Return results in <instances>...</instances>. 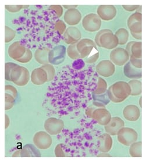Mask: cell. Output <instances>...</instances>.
Listing matches in <instances>:
<instances>
[{
    "mask_svg": "<svg viewBox=\"0 0 142 160\" xmlns=\"http://www.w3.org/2000/svg\"><path fill=\"white\" fill-rule=\"evenodd\" d=\"M131 95V88L128 83L118 81L112 84L107 90V96L110 101L119 103L124 101Z\"/></svg>",
    "mask_w": 142,
    "mask_h": 160,
    "instance_id": "6da1fadb",
    "label": "cell"
},
{
    "mask_svg": "<svg viewBox=\"0 0 142 160\" xmlns=\"http://www.w3.org/2000/svg\"><path fill=\"white\" fill-rule=\"evenodd\" d=\"M94 42L97 46L109 50L115 49L119 44L117 37L109 29L100 30L95 36Z\"/></svg>",
    "mask_w": 142,
    "mask_h": 160,
    "instance_id": "7a4b0ae2",
    "label": "cell"
},
{
    "mask_svg": "<svg viewBox=\"0 0 142 160\" xmlns=\"http://www.w3.org/2000/svg\"><path fill=\"white\" fill-rule=\"evenodd\" d=\"M77 49L80 55V58H86L85 62L88 63H93L91 53L99 52L94 42L89 38H83L76 43Z\"/></svg>",
    "mask_w": 142,
    "mask_h": 160,
    "instance_id": "3957f363",
    "label": "cell"
},
{
    "mask_svg": "<svg viewBox=\"0 0 142 160\" xmlns=\"http://www.w3.org/2000/svg\"><path fill=\"white\" fill-rule=\"evenodd\" d=\"M10 78L11 81L17 86H24L29 81V72L26 68L18 65L13 69Z\"/></svg>",
    "mask_w": 142,
    "mask_h": 160,
    "instance_id": "277c9868",
    "label": "cell"
},
{
    "mask_svg": "<svg viewBox=\"0 0 142 160\" xmlns=\"http://www.w3.org/2000/svg\"><path fill=\"white\" fill-rule=\"evenodd\" d=\"M138 139L137 132L129 127L122 128L117 134V140L119 143L125 146H130L137 142Z\"/></svg>",
    "mask_w": 142,
    "mask_h": 160,
    "instance_id": "5b68a950",
    "label": "cell"
},
{
    "mask_svg": "<svg viewBox=\"0 0 142 160\" xmlns=\"http://www.w3.org/2000/svg\"><path fill=\"white\" fill-rule=\"evenodd\" d=\"M101 19L96 13H89L82 19V26L85 30L89 32H95L100 29Z\"/></svg>",
    "mask_w": 142,
    "mask_h": 160,
    "instance_id": "8992f818",
    "label": "cell"
},
{
    "mask_svg": "<svg viewBox=\"0 0 142 160\" xmlns=\"http://www.w3.org/2000/svg\"><path fill=\"white\" fill-rule=\"evenodd\" d=\"M110 61L117 66L125 65L130 59V55L125 49L117 47L114 49L109 55Z\"/></svg>",
    "mask_w": 142,
    "mask_h": 160,
    "instance_id": "52a82bcc",
    "label": "cell"
},
{
    "mask_svg": "<svg viewBox=\"0 0 142 160\" xmlns=\"http://www.w3.org/2000/svg\"><path fill=\"white\" fill-rule=\"evenodd\" d=\"M33 143L40 150H47L50 148L53 140L51 135L45 131H40L34 135Z\"/></svg>",
    "mask_w": 142,
    "mask_h": 160,
    "instance_id": "ba28073f",
    "label": "cell"
},
{
    "mask_svg": "<svg viewBox=\"0 0 142 160\" xmlns=\"http://www.w3.org/2000/svg\"><path fill=\"white\" fill-rule=\"evenodd\" d=\"M44 127L45 131L48 134L57 135L63 131L64 128V122L60 119L51 117L46 119Z\"/></svg>",
    "mask_w": 142,
    "mask_h": 160,
    "instance_id": "9c48e42d",
    "label": "cell"
},
{
    "mask_svg": "<svg viewBox=\"0 0 142 160\" xmlns=\"http://www.w3.org/2000/svg\"><path fill=\"white\" fill-rule=\"evenodd\" d=\"M66 57V48L60 45L55 47L50 51L48 55L49 63L58 65L64 61Z\"/></svg>",
    "mask_w": 142,
    "mask_h": 160,
    "instance_id": "30bf717a",
    "label": "cell"
},
{
    "mask_svg": "<svg viewBox=\"0 0 142 160\" xmlns=\"http://www.w3.org/2000/svg\"><path fill=\"white\" fill-rule=\"evenodd\" d=\"M97 14L101 20L109 21L116 17L117 9L113 5H101L97 8Z\"/></svg>",
    "mask_w": 142,
    "mask_h": 160,
    "instance_id": "8fae6325",
    "label": "cell"
},
{
    "mask_svg": "<svg viewBox=\"0 0 142 160\" xmlns=\"http://www.w3.org/2000/svg\"><path fill=\"white\" fill-rule=\"evenodd\" d=\"M127 25L130 32L134 33H142V13L136 12L132 14L128 19Z\"/></svg>",
    "mask_w": 142,
    "mask_h": 160,
    "instance_id": "7c38bea8",
    "label": "cell"
},
{
    "mask_svg": "<svg viewBox=\"0 0 142 160\" xmlns=\"http://www.w3.org/2000/svg\"><path fill=\"white\" fill-rule=\"evenodd\" d=\"M96 71L100 76L109 78L114 74L115 67L110 60H103L97 65Z\"/></svg>",
    "mask_w": 142,
    "mask_h": 160,
    "instance_id": "4fadbf2b",
    "label": "cell"
},
{
    "mask_svg": "<svg viewBox=\"0 0 142 160\" xmlns=\"http://www.w3.org/2000/svg\"><path fill=\"white\" fill-rule=\"evenodd\" d=\"M93 118L99 124L105 126L111 119V115L109 111L105 108H99L94 109L92 115Z\"/></svg>",
    "mask_w": 142,
    "mask_h": 160,
    "instance_id": "5bb4252c",
    "label": "cell"
},
{
    "mask_svg": "<svg viewBox=\"0 0 142 160\" xmlns=\"http://www.w3.org/2000/svg\"><path fill=\"white\" fill-rule=\"evenodd\" d=\"M125 127V122L121 118L118 117H112L109 123L104 126L106 133L111 136L117 135L118 132Z\"/></svg>",
    "mask_w": 142,
    "mask_h": 160,
    "instance_id": "9a60e30c",
    "label": "cell"
},
{
    "mask_svg": "<svg viewBox=\"0 0 142 160\" xmlns=\"http://www.w3.org/2000/svg\"><path fill=\"white\" fill-rule=\"evenodd\" d=\"M82 34L79 30L74 26L67 28L63 34V40L68 44H76L81 40Z\"/></svg>",
    "mask_w": 142,
    "mask_h": 160,
    "instance_id": "2e32d148",
    "label": "cell"
},
{
    "mask_svg": "<svg viewBox=\"0 0 142 160\" xmlns=\"http://www.w3.org/2000/svg\"><path fill=\"white\" fill-rule=\"evenodd\" d=\"M27 48L20 42H15L8 48V55L12 59L18 61L25 54Z\"/></svg>",
    "mask_w": 142,
    "mask_h": 160,
    "instance_id": "e0dca14e",
    "label": "cell"
},
{
    "mask_svg": "<svg viewBox=\"0 0 142 160\" xmlns=\"http://www.w3.org/2000/svg\"><path fill=\"white\" fill-rule=\"evenodd\" d=\"M123 117L128 121L135 122L140 117V110L137 105L134 104L126 105L123 110Z\"/></svg>",
    "mask_w": 142,
    "mask_h": 160,
    "instance_id": "ac0fdd59",
    "label": "cell"
},
{
    "mask_svg": "<svg viewBox=\"0 0 142 160\" xmlns=\"http://www.w3.org/2000/svg\"><path fill=\"white\" fill-rule=\"evenodd\" d=\"M31 81L35 85L40 86L48 82V75L43 68L34 69L31 74Z\"/></svg>",
    "mask_w": 142,
    "mask_h": 160,
    "instance_id": "d6986e66",
    "label": "cell"
},
{
    "mask_svg": "<svg viewBox=\"0 0 142 160\" xmlns=\"http://www.w3.org/2000/svg\"><path fill=\"white\" fill-rule=\"evenodd\" d=\"M82 20V14L77 9L67 10L64 14V21L69 25L74 26L79 23Z\"/></svg>",
    "mask_w": 142,
    "mask_h": 160,
    "instance_id": "ffe728a7",
    "label": "cell"
},
{
    "mask_svg": "<svg viewBox=\"0 0 142 160\" xmlns=\"http://www.w3.org/2000/svg\"><path fill=\"white\" fill-rule=\"evenodd\" d=\"M113 139L111 135L104 133L101 135L98 139V148L99 150L103 153L109 152L113 147Z\"/></svg>",
    "mask_w": 142,
    "mask_h": 160,
    "instance_id": "44dd1931",
    "label": "cell"
},
{
    "mask_svg": "<svg viewBox=\"0 0 142 160\" xmlns=\"http://www.w3.org/2000/svg\"><path fill=\"white\" fill-rule=\"evenodd\" d=\"M124 73L126 77L131 79H138L142 78V70L134 67L130 62H128L124 65Z\"/></svg>",
    "mask_w": 142,
    "mask_h": 160,
    "instance_id": "7402d4cb",
    "label": "cell"
},
{
    "mask_svg": "<svg viewBox=\"0 0 142 160\" xmlns=\"http://www.w3.org/2000/svg\"><path fill=\"white\" fill-rule=\"evenodd\" d=\"M50 50L48 48H40L34 52V58L38 63L44 65L49 63L48 55Z\"/></svg>",
    "mask_w": 142,
    "mask_h": 160,
    "instance_id": "603a6c76",
    "label": "cell"
},
{
    "mask_svg": "<svg viewBox=\"0 0 142 160\" xmlns=\"http://www.w3.org/2000/svg\"><path fill=\"white\" fill-rule=\"evenodd\" d=\"M115 35L118 38V44L119 45H124L126 44L129 38V32L125 28H120L117 30Z\"/></svg>",
    "mask_w": 142,
    "mask_h": 160,
    "instance_id": "cb8c5ba5",
    "label": "cell"
},
{
    "mask_svg": "<svg viewBox=\"0 0 142 160\" xmlns=\"http://www.w3.org/2000/svg\"><path fill=\"white\" fill-rule=\"evenodd\" d=\"M128 84H129L131 88V95L136 96L140 95L142 94V82L138 79H133L129 82Z\"/></svg>",
    "mask_w": 142,
    "mask_h": 160,
    "instance_id": "d4e9b609",
    "label": "cell"
},
{
    "mask_svg": "<svg viewBox=\"0 0 142 160\" xmlns=\"http://www.w3.org/2000/svg\"><path fill=\"white\" fill-rule=\"evenodd\" d=\"M129 152L132 157H142V142H136L129 146Z\"/></svg>",
    "mask_w": 142,
    "mask_h": 160,
    "instance_id": "484cf974",
    "label": "cell"
},
{
    "mask_svg": "<svg viewBox=\"0 0 142 160\" xmlns=\"http://www.w3.org/2000/svg\"><path fill=\"white\" fill-rule=\"evenodd\" d=\"M107 91V83L106 81L101 78H99L97 83L96 88L94 89L93 94L96 95H101L104 94Z\"/></svg>",
    "mask_w": 142,
    "mask_h": 160,
    "instance_id": "4316f807",
    "label": "cell"
},
{
    "mask_svg": "<svg viewBox=\"0 0 142 160\" xmlns=\"http://www.w3.org/2000/svg\"><path fill=\"white\" fill-rule=\"evenodd\" d=\"M137 58H142V44L141 42H134L130 50V55Z\"/></svg>",
    "mask_w": 142,
    "mask_h": 160,
    "instance_id": "83f0119b",
    "label": "cell"
},
{
    "mask_svg": "<svg viewBox=\"0 0 142 160\" xmlns=\"http://www.w3.org/2000/svg\"><path fill=\"white\" fill-rule=\"evenodd\" d=\"M67 54L68 57L72 59H78L80 58V55L77 49L76 44H71L67 48Z\"/></svg>",
    "mask_w": 142,
    "mask_h": 160,
    "instance_id": "f1b7e54d",
    "label": "cell"
},
{
    "mask_svg": "<svg viewBox=\"0 0 142 160\" xmlns=\"http://www.w3.org/2000/svg\"><path fill=\"white\" fill-rule=\"evenodd\" d=\"M42 68H43L47 72V74L48 75V82H51L54 79L55 76V69L51 64H45L44 65H42Z\"/></svg>",
    "mask_w": 142,
    "mask_h": 160,
    "instance_id": "f546056e",
    "label": "cell"
},
{
    "mask_svg": "<svg viewBox=\"0 0 142 160\" xmlns=\"http://www.w3.org/2000/svg\"><path fill=\"white\" fill-rule=\"evenodd\" d=\"M16 32L13 29L8 26L5 27V43L11 42L15 38Z\"/></svg>",
    "mask_w": 142,
    "mask_h": 160,
    "instance_id": "4dcf8cb0",
    "label": "cell"
},
{
    "mask_svg": "<svg viewBox=\"0 0 142 160\" xmlns=\"http://www.w3.org/2000/svg\"><path fill=\"white\" fill-rule=\"evenodd\" d=\"M18 65L13 62H6L5 64V80L11 81V73L13 69Z\"/></svg>",
    "mask_w": 142,
    "mask_h": 160,
    "instance_id": "1f68e13d",
    "label": "cell"
},
{
    "mask_svg": "<svg viewBox=\"0 0 142 160\" xmlns=\"http://www.w3.org/2000/svg\"><path fill=\"white\" fill-rule=\"evenodd\" d=\"M15 98L7 93H5V110L6 111L10 110L14 105Z\"/></svg>",
    "mask_w": 142,
    "mask_h": 160,
    "instance_id": "d6a6232c",
    "label": "cell"
},
{
    "mask_svg": "<svg viewBox=\"0 0 142 160\" xmlns=\"http://www.w3.org/2000/svg\"><path fill=\"white\" fill-rule=\"evenodd\" d=\"M55 29L59 34L62 35L67 30V26L64 22L62 20H58L55 23Z\"/></svg>",
    "mask_w": 142,
    "mask_h": 160,
    "instance_id": "836d02e7",
    "label": "cell"
},
{
    "mask_svg": "<svg viewBox=\"0 0 142 160\" xmlns=\"http://www.w3.org/2000/svg\"><path fill=\"white\" fill-rule=\"evenodd\" d=\"M29 5H5V8L9 11V12L15 13L20 11L22 9L28 7Z\"/></svg>",
    "mask_w": 142,
    "mask_h": 160,
    "instance_id": "e575fe53",
    "label": "cell"
},
{
    "mask_svg": "<svg viewBox=\"0 0 142 160\" xmlns=\"http://www.w3.org/2000/svg\"><path fill=\"white\" fill-rule=\"evenodd\" d=\"M32 57H33V55H32V51L29 49L27 48L25 54L21 58V59L18 60L17 61L22 63H28L31 59H32Z\"/></svg>",
    "mask_w": 142,
    "mask_h": 160,
    "instance_id": "d590c367",
    "label": "cell"
},
{
    "mask_svg": "<svg viewBox=\"0 0 142 160\" xmlns=\"http://www.w3.org/2000/svg\"><path fill=\"white\" fill-rule=\"evenodd\" d=\"M5 93H7L9 94H11L15 98H16L18 95V91L17 88L13 87L12 85L10 84H7L5 86Z\"/></svg>",
    "mask_w": 142,
    "mask_h": 160,
    "instance_id": "8d00e7d4",
    "label": "cell"
},
{
    "mask_svg": "<svg viewBox=\"0 0 142 160\" xmlns=\"http://www.w3.org/2000/svg\"><path fill=\"white\" fill-rule=\"evenodd\" d=\"M130 62L134 66V67L138 69H142V58H137L133 56H130Z\"/></svg>",
    "mask_w": 142,
    "mask_h": 160,
    "instance_id": "74e56055",
    "label": "cell"
},
{
    "mask_svg": "<svg viewBox=\"0 0 142 160\" xmlns=\"http://www.w3.org/2000/svg\"><path fill=\"white\" fill-rule=\"evenodd\" d=\"M85 63L82 58L76 59L75 61L72 63V67L75 70H80L84 67Z\"/></svg>",
    "mask_w": 142,
    "mask_h": 160,
    "instance_id": "f35d334b",
    "label": "cell"
},
{
    "mask_svg": "<svg viewBox=\"0 0 142 160\" xmlns=\"http://www.w3.org/2000/svg\"><path fill=\"white\" fill-rule=\"evenodd\" d=\"M50 9L54 11L58 18L61 17L63 14V7L60 5H52L50 7Z\"/></svg>",
    "mask_w": 142,
    "mask_h": 160,
    "instance_id": "ab89813d",
    "label": "cell"
},
{
    "mask_svg": "<svg viewBox=\"0 0 142 160\" xmlns=\"http://www.w3.org/2000/svg\"><path fill=\"white\" fill-rule=\"evenodd\" d=\"M140 5H123L122 8L126 11L128 12H134V11L138 10L140 8Z\"/></svg>",
    "mask_w": 142,
    "mask_h": 160,
    "instance_id": "60d3db41",
    "label": "cell"
},
{
    "mask_svg": "<svg viewBox=\"0 0 142 160\" xmlns=\"http://www.w3.org/2000/svg\"><path fill=\"white\" fill-rule=\"evenodd\" d=\"M55 154L56 157H58L65 156L64 152H63L62 148L61 147V144H58L56 146V148H55Z\"/></svg>",
    "mask_w": 142,
    "mask_h": 160,
    "instance_id": "b9f144b4",
    "label": "cell"
},
{
    "mask_svg": "<svg viewBox=\"0 0 142 160\" xmlns=\"http://www.w3.org/2000/svg\"><path fill=\"white\" fill-rule=\"evenodd\" d=\"M134 42H128L126 46V50L127 51V52L129 53V54L130 55V50H131V48L132 46L133 45Z\"/></svg>",
    "mask_w": 142,
    "mask_h": 160,
    "instance_id": "7bdbcfd3",
    "label": "cell"
},
{
    "mask_svg": "<svg viewBox=\"0 0 142 160\" xmlns=\"http://www.w3.org/2000/svg\"><path fill=\"white\" fill-rule=\"evenodd\" d=\"M130 33L132 34V37L135 39L139 40H142V33H132V32H130Z\"/></svg>",
    "mask_w": 142,
    "mask_h": 160,
    "instance_id": "ee69618b",
    "label": "cell"
},
{
    "mask_svg": "<svg viewBox=\"0 0 142 160\" xmlns=\"http://www.w3.org/2000/svg\"><path fill=\"white\" fill-rule=\"evenodd\" d=\"M5 129H7L8 128L9 125V123H10V120H9V117L7 115H5Z\"/></svg>",
    "mask_w": 142,
    "mask_h": 160,
    "instance_id": "f6af8a7d",
    "label": "cell"
},
{
    "mask_svg": "<svg viewBox=\"0 0 142 160\" xmlns=\"http://www.w3.org/2000/svg\"><path fill=\"white\" fill-rule=\"evenodd\" d=\"M64 8L67 9V10L71 9H76V8L78 7L76 5H63Z\"/></svg>",
    "mask_w": 142,
    "mask_h": 160,
    "instance_id": "bcb514c9",
    "label": "cell"
},
{
    "mask_svg": "<svg viewBox=\"0 0 142 160\" xmlns=\"http://www.w3.org/2000/svg\"><path fill=\"white\" fill-rule=\"evenodd\" d=\"M94 110V109H93V108L88 109L86 111V115H88L89 117L92 118V115H93V112Z\"/></svg>",
    "mask_w": 142,
    "mask_h": 160,
    "instance_id": "7dc6e473",
    "label": "cell"
},
{
    "mask_svg": "<svg viewBox=\"0 0 142 160\" xmlns=\"http://www.w3.org/2000/svg\"><path fill=\"white\" fill-rule=\"evenodd\" d=\"M142 97H140V99H139V105L140 106V107H142Z\"/></svg>",
    "mask_w": 142,
    "mask_h": 160,
    "instance_id": "c3c4849f",
    "label": "cell"
}]
</instances>
